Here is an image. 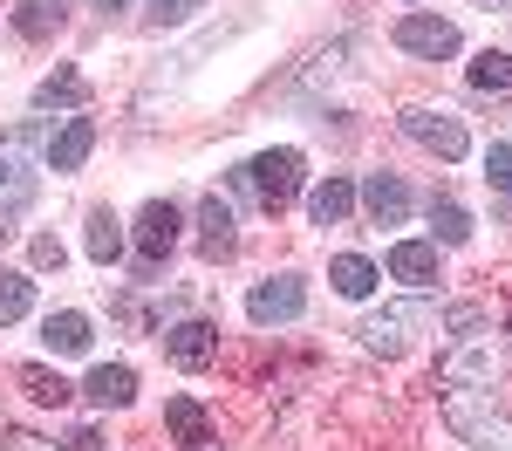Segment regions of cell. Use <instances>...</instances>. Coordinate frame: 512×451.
Returning a JSON list of instances; mask_svg holds the SVG:
<instances>
[{
  "label": "cell",
  "instance_id": "6da1fadb",
  "mask_svg": "<svg viewBox=\"0 0 512 451\" xmlns=\"http://www.w3.org/2000/svg\"><path fill=\"white\" fill-rule=\"evenodd\" d=\"M444 424H451L458 438H472L478 451H512V417L492 404L485 390H465V383L444 390Z\"/></svg>",
  "mask_w": 512,
  "mask_h": 451
},
{
  "label": "cell",
  "instance_id": "7a4b0ae2",
  "mask_svg": "<svg viewBox=\"0 0 512 451\" xmlns=\"http://www.w3.org/2000/svg\"><path fill=\"white\" fill-rule=\"evenodd\" d=\"M239 185L267 205V212H287L294 192H301V151H260V158L239 171Z\"/></svg>",
  "mask_w": 512,
  "mask_h": 451
},
{
  "label": "cell",
  "instance_id": "3957f363",
  "mask_svg": "<svg viewBox=\"0 0 512 451\" xmlns=\"http://www.w3.org/2000/svg\"><path fill=\"white\" fill-rule=\"evenodd\" d=\"M178 226H185V219H178L171 199H151L137 212V274H158L164 267V253L178 246Z\"/></svg>",
  "mask_w": 512,
  "mask_h": 451
},
{
  "label": "cell",
  "instance_id": "277c9868",
  "mask_svg": "<svg viewBox=\"0 0 512 451\" xmlns=\"http://www.w3.org/2000/svg\"><path fill=\"white\" fill-rule=\"evenodd\" d=\"M403 137L424 144V151H437V158H465V151H472L465 123L444 117V110H403Z\"/></svg>",
  "mask_w": 512,
  "mask_h": 451
},
{
  "label": "cell",
  "instance_id": "5b68a950",
  "mask_svg": "<svg viewBox=\"0 0 512 451\" xmlns=\"http://www.w3.org/2000/svg\"><path fill=\"white\" fill-rule=\"evenodd\" d=\"M301 308H308V287L294 281V274H274V281H260L253 294H246V315H253L260 328H274V322H294Z\"/></svg>",
  "mask_w": 512,
  "mask_h": 451
},
{
  "label": "cell",
  "instance_id": "8992f818",
  "mask_svg": "<svg viewBox=\"0 0 512 451\" xmlns=\"http://www.w3.org/2000/svg\"><path fill=\"white\" fill-rule=\"evenodd\" d=\"M396 48H410V55H458V28L451 21H437V14H403L396 21Z\"/></svg>",
  "mask_w": 512,
  "mask_h": 451
},
{
  "label": "cell",
  "instance_id": "52a82bcc",
  "mask_svg": "<svg viewBox=\"0 0 512 451\" xmlns=\"http://www.w3.org/2000/svg\"><path fill=\"white\" fill-rule=\"evenodd\" d=\"M164 356L178 369H205L212 356H219V328L212 322H178V328H164Z\"/></svg>",
  "mask_w": 512,
  "mask_h": 451
},
{
  "label": "cell",
  "instance_id": "ba28073f",
  "mask_svg": "<svg viewBox=\"0 0 512 451\" xmlns=\"http://www.w3.org/2000/svg\"><path fill=\"white\" fill-rule=\"evenodd\" d=\"M417 322H424V308L410 301V308H383V315H369V322L355 328V335H362L376 356H396V349L410 342V328H417Z\"/></svg>",
  "mask_w": 512,
  "mask_h": 451
},
{
  "label": "cell",
  "instance_id": "9c48e42d",
  "mask_svg": "<svg viewBox=\"0 0 512 451\" xmlns=\"http://www.w3.org/2000/svg\"><path fill=\"white\" fill-rule=\"evenodd\" d=\"M390 274L403 287H437L444 274H437V240H396L390 246Z\"/></svg>",
  "mask_w": 512,
  "mask_h": 451
},
{
  "label": "cell",
  "instance_id": "30bf717a",
  "mask_svg": "<svg viewBox=\"0 0 512 451\" xmlns=\"http://www.w3.org/2000/svg\"><path fill=\"white\" fill-rule=\"evenodd\" d=\"M362 205H369L376 226H403V219H410V185H403L396 171H376V178L362 185Z\"/></svg>",
  "mask_w": 512,
  "mask_h": 451
},
{
  "label": "cell",
  "instance_id": "8fae6325",
  "mask_svg": "<svg viewBox=\"0 0 512 451\" xmlns=\"http://www.w3.org/2000/svg\"><path fill=\"white\" fill-rule=\"evenodd\" d=\"M198 246H205V260H233V246H239V233H233V205L219 199V192L198 205Z\"/></svg>",
  "mask_w": 512,
  "mask_h": 451
},
{
  "label": "cell",
  "instance_id": "7c38bea8",
  "mask_svg": "<svg viewBox=\"0 0 512 451\" xmlns=\"http://www.w3.org/2000/svg\"><path fill=\"white\" fill-rule=\"evenodd\" d=\"M96 151V123L89 117H69L55 137H48V171H82V158Z\"/></svg>",
  "mask_w": 512,
  "mask_h": 451
},
{
  "label": "cell",
  "instance_id": "4fadbf2b",
  "mask_svg": "<svg viewBox=\"0 0 512 451\" xmlns=\"http://www.w3.org/2000/svg\"><path fill=\"white\" fill-rule=\"evenodd\" d=\"M89 404H103V410H123L130 397H137V369H123V363H103V369H89Z\"/></svg>",
  "mask_w": 512,
  "mask_h": 451
},
{
  "label": "cell",
  "instance_id": "5bb4252c",
  "mask_svg": "<svg viewBox=\"0 0 512 451\" xmlns=\"http://www.w3.org/2000/svg\"><path fill=\"white\" fill-rule=\"evenodd\" d=\"M41 342H48L55 356H82V349L96 342V328H89V315L62 308V315H48V322H41Z\"/></svg>",
  "mask_w": 512,
  "mask_h": 451
},
{
  "label": "cell",
  "instance_id": "9a60e30c",
  "mask_svg": "<svg viewBox=\"0 0 512 451\" xmlns=\"http://www.w3.org/2000/svg\"><path fill=\"white\" fill-rule=\"evenodd\" d=\"M14 28L28 41L62 35V28H69V0H21V7H14Z\"/></svg>",
  "mask_w": 512,
  "mask_h": 451
},
{
  "label": "cell",
  "instance_id": "2e32d148",
  "mask_svg": "<svg viewBox=\"0 0 512 451\" xmlns=\"http://www.w3.org/2000/svg\"><path fill=\"white\" fill-rule=\"evenodd\" d=\"M164 424H171V438H178L185 451L212 445V417H205V410H198L192 397H171V404H164Z\"/></svg>",
  "mask_w": 512,
  "mask_h": 451
},
{
  "label": "cell",
  "instance_id": "e0dca14e",
  "mask_svg": "<svg viewBox=\"0 0 512 451\" xmlns=\"http://www.w3.org/2000/svg\"><path fill=\"white\" fill-rule=\"evenodd\" d=\"M308 212H315V226H342L355 212V185L349 178H321L315 192H308Z\"/></svg>",
  "mask_w": 512,
  "mask_h": 451
},
{
  "label": "cell",
  "instance_id": "ac0fdd59",
  "mask_svg": "<svg viewBox=\"0 0 512 451\" xmlns=\"http://www.w3.org/2000/svg\"><path fill=\"white\" fill-rule=\"evenodd\" d=\"M14 376H21V390H28V397H35V404H69V397H76V383H69V376H62V369H41V363H21L14 369Z\"/></svg>",
  "mask_w": 512,
  "mask_h": 451
},
{
  "label": "cell",
  "instance_id": "d6986e66",
  "mask_svg": "<svg viewBox=\"0 0 512 451\" xmlns=\"http://www.w3.org/2000/svg\"><path fill=\"white\" fill-rule=\"evenodd\" d=\"M328 281H335V294H349V301H369V294H376V281H383V274H376V267H369V260H362V253H342V260H335V267H328Z\"/></svg>",
  "mask_w": 512,
  "mask_h": 451
},
{
  "label": "cell",
  "instance_id": "ffe728a7",
  "mask_svg": "<svg viewBox=\"0 0 512 451\" xmlns=\"http://www.w3.org/2000/svg\"><path fill=\"white\" fill-rule=\"evenodd\" d=\"M472 89L478 96H499V89H512V55L506 48H485L472 62Z\"/></svg>",
  "mask_w": 512,
  "mask_h": 451
},
{
  "label": "cell",
  "instance_id": "44dd1931",
  "mask_svg": "<svg viewBox=\"0 0 512 451\" xmlns=\"http://www.w3.org/2000/svg\"><path fill=\"white\" fill-rule=\"evenodd\" d=\"M431 226H437V240H444V246L472 240V212H465L458 199H431Z\"/></svg>",
  "mask_w": 512,
  "mask_h": 451
},
{
  "label": "cell",
  "instance_id": "7402d4cb",
  "mask_svg": "<svg viewBox=\"0 0 512 451\" xmlns=\"http://www.w3.org/2000/svg\"><path fill=\"white\" fill-rule=\"evenodd\" d=\"M123 253V226H117V212H89V260H117Z\"/></svg>",
  "mask_w": 512,
  "mask_h": 451
},
{
  "label": "cell",
  "instance_id": "603a6c76",
  "mask_svg": "<svg viewBox=\"0 0 512 451\" xmlns=\"http://www.w3.org/2000/svg\"><path fill=\"white\" fill-rule=\"evenodd\" d=\"M28 308H35V281H28V274H0V328L21 322Z\"/></svg>",
  "mask_w": 512,
  "mask_h": 451
},
{
  "label": "cell",
  "instance_id": "cb8c5ba5",
  "mask_svg": "<svg viewBox=\"0 0 512 451\" xmlns=\"http://www.w3.org/2000/svg\"><path fill=\"white\" fill-rule=\"evenodd\" d=\"M35 103H41V110H69V103H82V76H76V69H55V76L35 89Z\"/></svg>",
  "mask_w": 512,
  "mask_h": 451
},
{
  "label": "cell",
  "instance_id": "d4e9b609",
  "mask_svg": "<svg viewBox=\"0 0 512 451\" xmlns=\"http://www.w3.org/2000/svg\"><path fill=\"white\" fill-rule=\"evenodd\" d=\"M485 178L512 199V144H492V151H485Z\"/></svg>",
  "mask_w": 512,
  "mask_h": 451
},
{
  "label": "cell",
  "instance_id": "484cf974",
  "mask_svg": "<svg viewBox=\"0 0 512 451\" xmlns=\"http://www.w3.org/2000/svg\"><path fill=\"white\" fill-rule=\"evenodd\" d=\"M198 7H205V0H151V21H158V28H178V21H192Z\"/></svg>",
  "mask_w": 512,
  "mask_h": 451
},
{
  "label": "cell",
  "instance_id": "4316f807",
  "mask_svg": "<svg viewBox=\"0 0 512 451\" xmlns=\"http://www.w3.org/2000/svg\"><path fill=\"white\" fill-rule=\"evenodd\" d=\"M28 260H35L41 274H55V267H62L69 253H62V240H55V233H35V246H28Z\"/></svg>",
  "mask_w": 512,
  "mask_h": 451
},
{
  "label": "cell",
  "instance_id": "83f0119b",
  "mask_svg": "<svg viewBox=\"0 0 512 451\" xmlns=\"http://www.w3.org/2000/svg\"><path fill=\"white\" fill-rule=\"evenodd\" d=\"M96 445H103L96 431H69V445H62V451H96Z\"/></svg>",
  "mask_w": 512,
  "mask_h": 451
},
{
  "label": "cell",
  "instance_id": "f1b7e54d",
  "mask_svg": "<svg viewBox=\"0 0 512 451\" xmlns=\"http://www.w3.org/2000/svg\"><path fill=\"white\" fill-rule=\"evenodd\" d=\"M7 178H14V164H7V158H0V185H7Z\"/></svg>",
  "mask_w": 512,
  "mask_h": 451
},
{
  "label": "cell",
  "instance_id": "f546056e",
  "mask_svg": "<svg viewBox=\"0 0 512 451\" xmlns=\"http://www.w3.org/2000/svg\"><path fill=\"white\" fill-rule=\"evenodd\" d=\"M96 7H123V0H96Z\"/></svg>",
  "mask_w": 512,
  "mask_h": 451
}]
</instances>
